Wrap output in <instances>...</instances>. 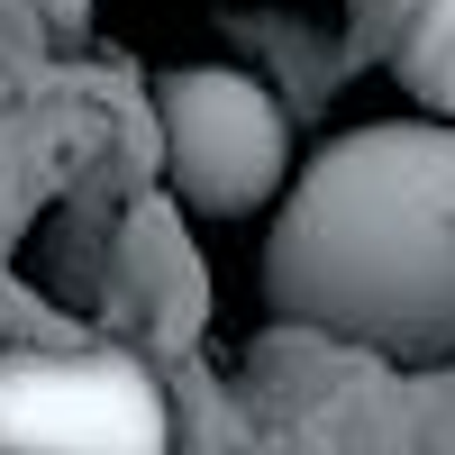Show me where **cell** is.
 <instances>
[{
	"instance_id": "2",
	"label": "cell",
	"mask_w": 455,
	"mask_h": 455,
	"mask_svg": "<svg viewBox=\"0 0 455 455\" xmlns=\"http://www.w3.org/2000/svg\"><path fill=\"white\" fill-rule=\"evenodd\" d=\"M156 137L173 192L210 219H246L291 182V119L237 64H173L156 73Z\"/></svg>"
},
{
	"instance_id": "4",
	"label": "cell",
	"mask_w": 455,
	"mask_h": 455,
	"mask_svg": "<svg viewBox=\"0 0 455 455\" xmlns=\"http://www.w3.org/2000/svg\"><path fill=\"white\" fill-rule=\"evenodd\" d=\"M392 73H401V92L428 109V119L455 128V0H401V19H392Z\"/></svg>"
},
{
	"instance_id": "3",
	"label": "cell",
	"mask_w": 455,
	"mask_h": 455,
	"mask_svg": "<svg viewBox=\"0 0 455 455\" xmlns=\"http://www.w3.org/2000/svg\"><path fill=\"white\" fill-rule=\"evenodd\" d=\"M0 455H173V410L137 355H0Z\"/></svg>"
},
{
	"instance_id": "6",
	"label": "cell",
	"mask_w": 455,
	"mask_h": 455,
	"mask_svg": "<svg viewBox=\"0 0 455 455\" xmlns=\"http://www.w3.org/2000/svg\"><path fill=\"white\" fill-rule=\"evenodd\" d=\"M392 19H401V0H355V28L364 36H392Z\"/></svg>"
},
{
	"instance_id": "1",
	"label": "cell",
	"mask_w": 455,
	"mask_h": 455,
	"mask_svg": "<svg viewBox=\"0 0 455 455\" xmlns=\"http://www.w3.org/2000/svg\"><path fill=\"white\" fill-rule=\"evenodd\" d=\"M264 300L401 364L455 355V128L373 119L291 173L264 237Z\"/></svg>"
},
{
	"instance_id": "5",
	"label": "cell",
	"mask_w": 455,
	"mask_h": 455,
	"mask_svg": "<svg viewBox=\"0 0 455 455\" xmlns=\"http://www.w3.org/2000/svg\"><path fill=\"white\" fill-rule=\"evenodd\" d=\"M36 19H46L55 36H83V19H92V0H28Z\"/></svg>"
}]
</instances>
